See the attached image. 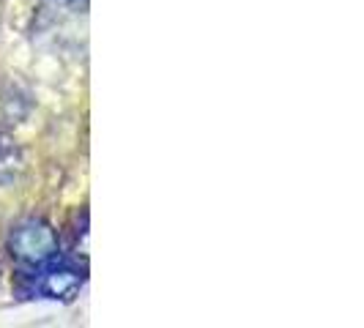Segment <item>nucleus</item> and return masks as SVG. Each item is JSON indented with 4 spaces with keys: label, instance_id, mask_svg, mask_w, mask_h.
<instances>
[{
    "label": "nucleus",
    "instance_id": "nucleus-1",
    "mask_svg": "<svg viewBox=\"0 0 364 328\" xmlns=\"http://www.w3.org/2000/svg\"><path fill=\"white\" fill-rule=\"evenodd\" d=\"M9 246H11V255L31 268H44L58 260V238L44 222H36V219L14 227Z\"/></svg>",
    "mask_w": 364,
    "mask_h": 328
},
{
    "label": "nucleus",
    "instance_id": "nucleus-2",
    "mask_svg": "<svg viewBox=\"0 0 364 328\" xmlns=\"http://www.w3.org/2000/svg\"><path fill=\"white\" fill-rule=\"evenodd\" d=\"M41 273V285H38V290L44 293V295H50V298H72L77 288H80V273L72 271V268H63V266H44V268H38Z\"/></svg>",
    "mask_w": 364,
    "mask_h": 328
}]
</instances>
